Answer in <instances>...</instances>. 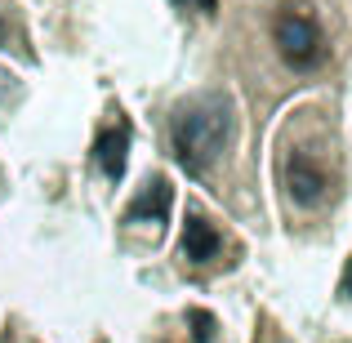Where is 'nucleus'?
I'll return each mask as SVG.
<instances>
[{
    "label": "nucleus",
    "mask_w": 352,
    "mask_h": 343,
    "mask_svg": "<svg viewBox=\"0 0 352 343\" xmlns=\"http://www.w3.org/2000/svg\"><path fill=\"white\" fill-rule=\"evenodd\" d=\"M232 134H236V112H232V98H223V94L192 98L188 107H179L174 129H170L174 156H179V165L188 174H206L228 152Z\"/></svg>",
    "instance_id": "nucleus-1"
},
{
    "label": "nucleus",
    "mask_w": 352,
    "mask_h": 343,
    "mask_svg": "<svg viewBox=\"0 0 352 343\" xmlns=\"http://www.w3.org/2000/svg\"><path fill=\"white\" fill-rule=\"evenodd\" d=\"M272 41L281 49V58L294 71H312L326 58V45H321V27L312 14H303V5H281L272 18Z\"/></svg>",
    "instance_id": "nucleus-2"
},
{
    "label": "nucleus",
    "mask_w": 352,
    "mask_h": 343,
    "mask_svg": "<svg viewBox=\"0 0 352 343\" xmlns=\"http://www.w3.org/2000/svg\"><path fill=\"white\" fill-rule=\"evenodd\" d=\"M281 174H285V192H290L294 206H321V201H326L330 179H326V170H321L308 152H290Z\"/></svg>",
    "instance_id": "nucleus-3"
},
{
    "label": "nucleus",
    "mask_w": 352,
    "mask_h": 343,
    "mask_svg": "<svg viewBox=\"0 0 352 343\" xmlns=\"http://www.w3.org/2000/svg\"><path fill=\"white\" fill-rule=\"evenodd\" d=\"M125 223H170V183L147 179V188L129 201Z\"/></svg>",
    "instance_id": "nucleus-4"
},
{
    "label": "nucleus",
    "mask_w": 352,
    "mask_h": 343,
    "mask_svg": "<svg viewBox=\"0 0 352 343\" xmlns=\"http://www.w3.org/2000/svg\"><path fill=\"white\" fill-rule=\"evenodd\" d=\"M219 245H223V236H219L214 219L188 214V223H183V254H188L192 263H210V258L219 254Z\"/></svg>",
    "instance_id": "nucleus-5"
},
{
    "label": "nucleus",
    "mask_w": 352,
    "mask_h": 343,
    "mask_svg": "<svg viewBox=\"0 0 352 343\" xmlns=\"http://www.w3.org/2000/svg\"><path fill=\"white\" fill-rule=\"evenodd\" d=\"M125 152H129V125H125V120L98 134V143H94V161L103 165L107 179H120V174H125Z\"/></svg>",
    "instance_id": "nucleus-6"
},
{
    "label": "nucleus",
    "mask_w": 352,
    "mask_h": 343,
    "mask_svg": "<svg viewBox=\"0 0 352 343\" xmlns=\"http://www.w3.org/2000/svg\"><path fill=\"white\" fill-rule=\"evenodd\" d=\"M179 5H183V9H192V14H206V18H210V14L219 9V0H179Z\"/></svg>",
    "instance_id": "nucleus-7"
},
{
    "label": "nucleus",
    "mask_w": 352,
    "mask_h": 343,
    "mask_svg": "<svg viewBox=\"0 0 352 343\" xmlns=\"http://www.w3.org/2000/svg\"><path fill=\"white\" fill-rule=\"evenodd\" d=\"M339 290H344L348 299H352V258H348V267H344V281H339Z\"/></svg>",
    "instance_id": "nucleus-8"
}]
</instances>
